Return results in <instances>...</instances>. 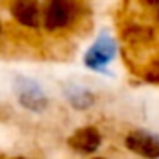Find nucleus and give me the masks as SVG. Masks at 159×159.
<instances>
[{
	"mask_svg": "<svg viewBox=\"0 0 159 159\" xmlns=\"http://www.w3.org/2000/svg\"><path fill=\"white\" fill-rule=\"evenodd\" d=\"M93 159H106V157H93Z\"/></svg>",
	"mask_w": 159,
	"mask_h": 159,
	"instance_id": "nucleus-9",
	"label": "nucleus"
},
{
	"mask_svg": "<svg viewBox=\"0 0 159 159\" xmlns=\"http://www.w3.org/2000/svg\"><path fill=\"white\" fill-rule=\"evenodd\" d=\"M117 56V43L111 35H100L93 43V46L83 56L85 67L93 70H106L107 63H111Z\"/></svg>",
	"mask_w": 159,
	"mask_h": 159,
	"instance_id": "nucleus-2",
	"label": "nucleus"
},
{
	"mask_svg": "<svg viewBox=\"0 0 159 159\" xmlns=\"http://www.w3.org/2000/svg\"><path fill=\"white\" fill-rule=\"evenodd\" d=\"M126 148L144 159H159V135L135 129L126 135L124 139Z\"/></svg>",
	"mask_w": 159,
	"mask_h": 159,
	"instance_id": "nucleus-3",
	"label": "nucleus"
},
{
	"mask_svg": "<svg viewBox=\"0 0 159 159\" xmlns=\"http://www.w3.org/2000/svg\"><path fill=\"white\" fill-rule=\"evenodd\" d=\"M67 98H69V102L76 109H87L94 102V98H93V94L89 91H85L81 87H76V85H72L70 89H67Z\"/></svg>",
	"mask_w": 159,
	"mask_h": 159,
	"instance_id": "nucleus-7",
	"label": "nucleus"
},
{
	"mask_svg": "<svg viewBox=\"0 0 159 159\" xmlns=\"http://www.w3.org/2000/svg\"><path fill=\"white\" fill-rule=\"evenodd\" d=\"M17 96H19L20 106L30 109V111H44L46 106H48L46 94L32 80H26V78L17 80Z\"/></svg>",
	"mask_w": 159,
	"mask_h": 159,
	"instance_id": "nucleus-4",
	"label": "nucleus"
},
{
	"mask_svg": "<svg viewBox=\"0 0 159 159\" xmlns=\"http://www.w3.org/2000/svg\"><path fill=\"white\" fill-rule=\"evenodd\" d=\"M157 19H159V15H157Z\"/></svg>",
	"mask_w": 159,
	"mask_h": 159,
	"instance_id": "nucleus-11",
	"label": "nucleus"
},
{
	"mask_svg": "<svg viewBox=\"0 0 159 159\" xmlns=\"http://www.w3.org/2000/svg\"><path fill=\"white\" fill-rule=\"evenodd\" d=\"M102 135L94 126H83L69 137V146L80 154H93L100 148Z\"/></svg>",
	"mask_w": 159,
	"mask_h": 159,
	"instance_id": "nucleus-6",
	"label": "nucleus"
},
{
	"mask_svg": "<svg viewBox=\"0 0 159 159\" xmlns=\"http://www.w3.org/2000/svg\"><path fill=\"white\" fill-rule=\"evenodd\" d=\"M13 159H26V157H13Z\"/></svg>",
	"mask_w": 159,
	"mask_h": 159,
	"instance_id": "nucleus-10",
	"label": "nucleus"
},
{
	"mask_svg": "<svg viewBox=\"0 0 159 159\" xmlns=\"http://www.w3.org/2000/svg\"><path fill=\"white\" fill-rule=\"evenodd\" d=\"M0 35H2V24H0Z\"/></svg>",
	"mask_w": 159,
	"mask_h": 159,
	"instance_id": "nucleus-8",
	"label": "nucleus"
},
{
	"mask_svg": "<svg viewBox=\"0 0 159 159\" xmlns=\"http://www.w3.org/2000/svg\"><path fill=\"white\" fill-rule=\"evenodd\" d=\"M11 15L20 26H26V28H37L43 22V15H41L37 0H13Z\"/></svg>",
	"mask_w": 159,
	"mask_h": 159,
	"instance_id": "nucleus-5",
	"label": "nucleus"
},
{
	"mask_svg": "<svg viewBox=\"0 0 159 159\" xmlns=\"http://www.w3.org/2000/svg\"><path fill=\"white\" fill-rule=\"evenodd\" d=\"M78 19V4L74 0H48L43 9V26L46 32H63Z\"/></svg>",
	"mask_w": 159,
	"mask_h": 159,
	"instance_id": "nucleus-1",
	"label": "nucleus"
}]
</instances>
